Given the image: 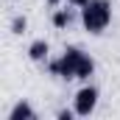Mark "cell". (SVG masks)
<instances>
[{
    "label": "cell",
    "mask_w": 120,
    "mask_h": 120,
    "mask_svg": "<svg viewBox=\"0 0 120 120\" xmlns=\"http://www.w3.org/2000/svg\"><path fill=\"white\" fill-rule=\"evenodd\" d=\"M25 28H28V20H25L22 14H17V17L11 20V34H25Z\"/></svg>",
    "instance_id": "cell-8"
},
{
    "label": "cell",
    "mask_w": 120,
    "mask_h": 120,
    "mask_svg": "<svg viewBox=\"0 0 120 120\" xmlns=\"http://www.w3.org/2000/svg\"><path fill=\"white\" fill-rule=\"evenodd\" d=\"M73 115H75V109H73V112H70V109H61L56 117H59V120H73Z\"/></svg>",
    "instance_id": "cell-9"
},
{
    "label": "cell",
    "mask_w": 120,
    "mask_h": 120,
    "mask_svg": "<svg viewBox=\"0 0 120 120\" xmlns=\"http://www.w3.org/2000/svg\"><path fill=\"white\" fill-rule=\"evenodd\" d=\"M81 56H84V50L81 48H75V45H70V48H64V53H61L59 59H48V70L56 75V78H64V81H73V78H78V64H81Z\"/></svg>",
    "instance_id": "cell-2"
},
{
    "label": "cell",
    "mask_w": 120,
    "mask_h": 120,
    "mask_svg": "<svg viewBox=\"0 0 120 120\" xmlns=\"http://www.w3.org/2000/svg\"><path fill=\"white\" fill-rule=\"evenodd\" d=\"M73 20H75L73 8H56V14H53V25H56L59 31H61V28H70Z\"/></svg>",
    "instance_id": "cell-6"
},
{
    "label": "cell",
    "mask_w": 120,
    "mask_h": 120,
    "mask_svg": "<svg viewBox=\"0 0 120 120\" xmlns=\"http://www.w3.org/2000/svg\"><path fill=\"white\" fill-rule=\"evenodd\" d=\"M28 59L36 61V64H48V59H50V45L45 39H34L28 45Z\"/></svg>",
    "instance_id": "cell-4"
},
{
    "label": "cell",
    "mask_w": 120,
    "mask_h": 120,
    "mask_svg": "<svg viewBox=\"0 0 120 120\" xmlns=\"http://www.w3.org/2000/svg\"><path fill=\"white\" fill-rule=\"evenodd\" d=\"M95 73V59L90 53L81 56V64H78V81H90V75Z\"/></svg>",
    "instance_id": "cell-7"
},
{
    "label": "cell",
    "mask_w": 120,
    "mask_h": 120,
    "mask_svg": "<svg viewBox=\"0 0 120 120\" xmlns=\"http://www.w3.org/2000/svg\"><path fill=\"white\" fill-rule=\"evenodd\" d=\"M45 3H48V6H59L61 0H45Z\"/></svg>",
    "instance_id": "cell-11"
},
{
    "label": "cell",
    "mask_w": 120,
    "mask_h": 120,
    "mask_svg": "<svg viewBox=\"0 0 120 120\" xmlns=\"http://www.w3.org/2000/svg\"><path fill=\"white\" fill-rule=\"evenodd\" d=\"M98 98H101L98 87L84 84L81 90L75 92V98H73V109H75V115H78V117H90L92 112H95V106H98Z\"/></svg>",
    "instance_id": "cell-3"
},
{
    "label": "cell",
    "mask_w": 120,
    "mask_h": 120,
    "mask_svg": "<svg viewBox=\"0 0 120 120\" xmlns=\"http://www.w3.org/2000/svg\"><path fill=\"white\" fill-rule=\"evenodd\" d=\"M8 120H36V112L28 101H17L14 109L8 112Z\"/></svg>",
    "instance_id": "cell-5"
},
{
    "label": "cell",
    "mask_w": 120,
    "mask_h": 120,
    "mask_svg": "<svg viewBox=\"0 0 120 120\" xmlns=\"http://www.w3.org/2000/svg\"><path fill=\"white\" fill-rule=\"evenodd\" d=\"M112 22V3L109 0H90L81 8V25L90 34H103Z\"/></svg>",
    "instance_id": "cell-1"
},
{
    "label": "cell",
    "mask_w": 120,
    "mask_h": 120,
    "mask_svg": "<svg viewBox=\"0 0 120 120\" xmlns=\"http://www.w3.org/2000/svg\"><path fill=\"white\" fill-rule=\"evenodd\" d=\"M90 0H67V6H73V8H84Z\"/></svg>",
    "instance_id": "cell-10"
}]
</instances>
